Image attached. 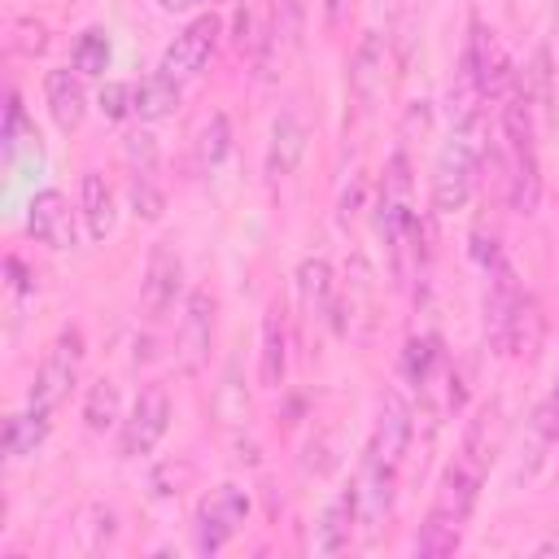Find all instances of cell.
I'll return each mask as SVG.
<instances>
[{
	"mask_svg": "<svg viewBox=\"0 0 559 559\" xmlns=\"http://www.w3.org/2000/svg\"><path fill=\"white\" fill-rule=\"evenodd\" d=\"M485 328H489V345L498 354L511 358H528L542 341V319H537V301L515 284V271L507 262H498L489 271V297H485Z\"/></svg>",
	"mask_w": 559,
	"mask_h": 559,
	"instance_id": "1",
	"label": "cell"
},
{
	"mask_svg": "<svg viewBox=\"0 0 559 559\" xmlns=\"http://www.w3.org/2000/svg\"><path fill=\"white\" fill-rule=\"evenodd\" d=\"M480 162H485V122H480V114L454 118L450 144L441 148L437 170H432V210H441V214L463 210L467 197H472V179H476Z\"/></svg>",
	"mask_w": 559,
	"mask_h": 559,
	"instance_id": "2",
	"label": "cell"
},
{
	"mask_svg": "<svg viewBox=\"0 0 559 559\" xmlns=\"http://www.w3.org/2000/svg\"><path fill=\"white\" fill-rule=\"evenodd\" d=\"M79 367H83V332H79V328H66V332L48 345V354H44V362H39V371H35L31 406L52 411V406L70 393V384L79 380Z\"/></svg>",
	"mask_w": 559,
	"mask_h": 559,
	"instance_id": "3",
	"label": "cell"
},
{
	"mask_svg": "<svg viewBox=\"0 0 559 559\" xmlns=\"http://www.w3.org/2000/svg\"><path fill=\"white\" fill-rule=\"evenodd\" d=\"M166 428H170V393H166L162 384H148V389L135 397L131 415L122 419L118 445H122L127 459H140V454H148V450L166 437Z\"/></svg>",
	"mask_w": 559,
	"mask_h": 559,
	"instance_id": "4",
	"label": "cell"
},
{
	"mask_svg": "<svg viewBox=\"0 0 559 559\" xmlns=\"http://www.w3.org/2000/svg\"><path fill=\"white\" fill-rule=\"evenodd\" d=\"M463 70L476 79V87L485 92V100H489V96L502 100V92L515 83V70H511V61H507L498 35H493L485 22H472V39H467V48H463Z\"/></svg>",
	"mask_w": 559,
	"mask_h": 559,
	"instance_id": "5",
	"label": "cell"
},
{
	"mask_svg": "<svg viewBox=\"0 0 559 559\" xmlns=\"http://www.w3.org/2000/svg\"><path fill=\"white\" fill-rule=\"evenodd\" d=\"M411 406H406V397L402 393H384V402H380V419H376V437H371V445H367V463H376V467H384V472H393L397 476V467H402V459H406V445H411Z\"/></svg>",
	"mask_w": 559,
	"mask_h": 559,
	"instance_id": "6",
	"label": "cell"
},
{
	"mask_svg": "<svg viewBox=\"0 0 559 559\" xmlns=\"http://www.w3.org/2000/svg\"><path fill=\"white\" fill-rule=\"evenodd\" d=\"M245 511H249V498H245L236 485H218V489L197 507V550H201V555L223 550V542L236 533V524L245 520Z\"/></svg>",
	"mask_w": 559,
	"mask_h": 559,
	"instance_id": "7",
	"label": "cell"
},
{
	"mask_svg": "<svg viewBox=\"0 0 559 559\" xmlns=\"http://www.w3.org/2000/svg\"><path fill=\"white\" fill-rule=\"evenodd\" d=\"M218 17L214 13H201L197 22H188L179 35H175V44L166 48V57H162V74H170V79H192V74H201L205 70V61H210V52H214V44H218Z\"/></svg>",
	"mask_w": 559,
	"mask_h": 559,
	"instance_id": "8",
	"label": "cell"
},
{
	"mask_svg": "<svg viewBox=\"0 0 559 559\" xmlns=\"http://www.w3.org/2000/svg\"><path fill=\"white\" fill-rule=\"evenodd\" d=\"M411 227H415V214H411V166H406V153H393L389 170H384V183H380V231L397 249Z\"/></svg>",
	"mask_w": 559,
	"mask_h": 559,
	"instance_id": "9",
	"label": "cell"
},
{
	"mask_svg": "<svg viewBox=\"0 0 559 559\" xmlns=\"http://www.w3.org/2000/svg\"><path fill=\"white\" fill-rule=\"evenodd\" d=\"M183 293V262L170 245H153L148 253V266H144V284H140V301H144V314L148 319H162L166 310H175Z\"/></svg>",
	"mask_w": 559,
	"mask_h": 559,
	"instance_id": "10",
	"label": "cell"
},
{
	"mask_svg": "<svg viewBox=\"0 0 559 559\" xmlns=\"http://www.w3.org/2000/svg\"><path fill=\"white\" fill-rule=\"evenodd\" d=\"M210 341H214V297L205 288H192L183 301V319H179V362L188 376L205 367Z\"/></svg>",
	"mask_w": 559,
	"mask_h": 559,
	"instance_id": "11",
	"label": "cell"
},
{
	"mask_svg": "<svg viewBox=\"0 0 559 559\" xmlns=\"http://www.w3.org/2000/svg\"><path fill=\"white\" fill-rule=\"evenodd\" d=\"M384 83H389V48H384V35L367 31L349 61V92L358 109H371L384 96Z\"/></svg>",
	"mask_w": 559,
	"mask_h": 559,
	"instance_id": "12",
	"label": "cell"
},
{
	"mask_svg": "<svg viewBox=\"0 0 559 559\" xmlns=\"http://www.w3.org/2000/svg\"><path fill=\"white\" fill-rule=\"evenodd\" d=\"M26 231L48 249H74V214L57 188H44L26 205Z\"/></svg>",
	"mask_w": 559,
	"mask_h": 559,
	"instance_id": "13",
	"label": "cell"
},
{
	"mask_svg": "<svg viewBox=\"0 0 559 559\" xmlns=\"http://www.w3.org/2000/svg\"><path fill=\"white\" fill-rule=\"evenodd\" d=\"M306 140H310V127L297 109H284L275 122H271V140H266V175L271 179H284L301 166L306 157Z\"/></svg>",
	"mask_w": 559,
	"mask_h": 559,
	"instance_id": "14",
	"label": "cell"
},
{
	"mask_svg": "<svg viewBox=\"0 0 559 559\" xmlns=\"http://www.w3.org/2000/svg\"><path fill=\"white\" fill-rule=\"evenodd\" d=\"M476 489H480V472L472 467V463H450L445 467V476H441V485H437V498H432V511L428 515H437V520H450V524H467V515H472V507H476Z\"/></svg>",
	"mask_w": 559,
	"mask_h": 559,
	"instance_id": "15",
	"label": "cell"
},
{
	"mask_svg": "<svg viewBox=\"0 0 559 559\" xmlns=\"http://www.w3.org/2000/svg\"><path fill=\"white\" fill-rule=\"evenodd\" d=\"M44 100H48V114L61 131H74L87 114V92H83V79L79 70H48L44 74Z\"/></svg>",
	"mask_w": 559,
	"mask_h": 559,
	"instance_id": "16",
	"label": "cell"
},
{
	"mask_svg": "<svg viewBox=\"0 0 559 559\" xmlns=\"http://www.w3.org/2000/svg\"><path fill=\"white\" fill-rule=\"evenodd\" d=\"M502 432H507V424H502V406H498V402H489V406L472 419V428H467L463 463H472L476 472H485V467L498 459V450H502Z\"/></svg>",
	"mask_w": 559,
	"mask_h": 559,
	"instance_id": "17",
	"label": "cell"
},
{
	"mask_svg": "<svg viewBox=\"0 0 559 559\" xmlns=\"http://www.w3.org/2000/svg\"><path fill=\"white\" fill-rule=\"evenodd\" d=\"M354 520H358V489L349 485L341 498L328 502L323 520H319V537H314V550L319 555H341L354 537Z\"/></svg>",
	"mask_w": 559,
	"mask_h": 559,
	"instance_id": "18",
	"label": "cell"
},
{
	"mask_svg": "<svg viewBox=\"0 0 559 559\" xmlns=\"http://www.w3.org/2000/svg\"><path fill=\"white\" fill-rule=\"evenodd\" d=\"M79 197H83L87 236H92V240H105V236L114 231V192H109V183H105L96 170H87L83 183H79Z\"/></svg>",
	"mask_w": 559,
	"mask_h": 559,
	"instance_id": "19",
	"label": "cell"
},
{
	"mask_svg": "<svg viewBox=\"0 0 559 559\" xmlns=\"http://www.w3.org/2000/svg\"><path fill=\"white\" fill-rule=\"evenodd\" d=\"M284 367H288L284 319H280V310L271 306L266 319H262V362H258V380H262L266 389H280V384H284Z\"/></svg>",
	"mask_w": 559,
	"mask_h": 559,
	"instance_id": "20",
	"label": "cell"
},
{
	"mask_svg": "<svg viewBox=\"0 0 559 559\" xmlns=\"http://www.w3.org/2000/svg\"><path fill=\"white\" fill-rule=\"evenodd\" d=\"M175 105H179V79H170V74H162V70L148 74V79L135 87V114H140L144 122L170 118Z\"/></svg>",
	"mask_w": 559,
	"mask_h": 559,
	"instance_id": "21",
	"label": "cell"
},
{
	"mask_svg": "<svg viewBox=\"0 0 559 559\" xmlns=\"http://www.w3.org/2000/svg\"><path fill=\"white\" fill-rule=\"evenodd\" d=\"M210 411H214V419H218L223 428H240V424L249 419V393H245V384H240L236 362H227V371H223V380H218V389H214V397H210Z\"/></svg>",
	"mask_w": 559,
	"mask_h": 559,
	"instance_id": "22",
	"label": "cell"
},
{
	"mask_svg": "<svg viewBox=\"0 0 559 559\" xmlns=\"http://www.w3.org/2000/svg\"><path fill=\"white\" fill-rule=\"evenodd\" d=\"M44 437H48V411H44V406H31V411L4 419V454H9V459L31 454Z\"/></svg>",
	"mask_w": 559,
	"mask_h": 559,
	"instance_id": "23",
	"label": "cell"
},
{
	"mask_svg": "<svg viewBox=\"0 0 559 559\" xmlns=\"http://www.w3.org/2000/svg\"><path fill=\"white\" fill-rule=\"evenodd\" d=\"M297 293H301V306L310 314H323L332 301V266L323 258H306L297 266Z\"/></svg>",
	"mask_w": 559,
	"mask_h": 559,
	"instance_id": "24",
	"label": "cell"
},
{
	"mask_svg": "<svg viewBox=\"0 0 559 559\" xmlns=\"http://www.w3.org/2000/svg\"><path fill=\"white\" fill-rule=\"evenodd\" d=\"M459 542H463V528H459V524L428 515L424 528L415 533V555H424V559H441V555H454Z\"/></svg>",
	"mask_w": 559,
	"mask_h": 559,
	"instance_id": "25",
	"label": "cell"
},
{
	"mask_svg": "<svg viewBox=\"0 0 559 559\" xmlns=\"http://www.w3.org/2000/svg\"><path fill=\"white\" fill-rule=\"evenodd\" d=\"M437 358H441V341L437 336H411L406 341V354H402V376L411 384H428Z\"/></svg>",
	"mask_w": 559,
	"mask_h": 559,
	"instance_id": "26",
	"label": "cell"
},
{
	"mask_svg": "<svg viewBox=\"0 0 559 559\" xmlns=\"http://www.w3.org/2000/svg\"><path fill=\"white\" fill-rule=\"evenodd\" d=\"M83 419L92 432H105L118 424V384L114 380H96L87 389V402H83Z\"/></svg>",
	"mask_w": 559,
	"mask_h": 559,
	"instance_id": "27",
	"label": "cell"
},
{
	"mask_svg": "<svg viewBox=\"0 0 559 559\" xmlns=\"http://www.w3.org/2000/svg\"><path fill=\"white\" fill-rule=\"evenodd\" d=\"M524 92L537 109V118H550V105H555V87H550V52L537 48L533 52V66L524 70Z\"/></svg>",
	"mask_w": 559,
	"mask_h": 559,
	"instance_id": "28",
	"label": "cell"
},
{
	"mask_svg": "<svg viewBox=\"0 0 559 559\" xmlns=\"http://www.w3.org/2000/svg\"><path fill=\"white\" fill-rule=\"evenodd\" d=\"M74 70L79 74H105L109 70V35L100 26H87L74 44Z\"/></svg>",
	"mask_w": 559,
	"mask_h": 559,
	"instance_id": "29",
	"label": "cell"
},
{
	"mask_svg": "<svg viewBox=\"0 0 559 559\" xmlns=\"http://www.w3.org/2000/svg\"><path fill=\"white\" fill-rule=\"evenodd\" d=\"M227 144H231V122H227V114H210L205 127H201V135H197V162H201V166H218L223 153H227Z\"/></svg>",
	"mask_w": 559,
	"mask_h": 559,
	"instance_id": "30",
	"label": "cell"
},
{
	"mask_svg": "<svg viewBox=\"0 0 559 559\" xmlns=\"http://www.w3.org/2000/svg\"><path fill=\"white\" fill-rule=\"evenodd\" d=\"M131 205H135V214L140 218H162V210H166V197H162V188L153 183V170H135L131 175Z\"/></svg>",
	"mask_w": 559,
	"mask_h": 559,
	"instance_id": "31",
	"label": "cell"
},
{
	"mask_svg": "<svg viewBox=\"0 0 559 559\" xmlns=\"http://www.w3.org/2000/svg\"><path fill=\"white\" fill-rule=\"evenodd\" d=\"M100 114L105 118H127V114H135V87H127V83H105L100 87Z\"/></svg>",
	"mask_w": 559,
	"mask_h": 559,
	"instance_id": "32",
	"label": "cell"
},
{
	"mask_svg": "<svg viewBox=\"0 0 559 559\" xmlns=\"http://www.w3.org/2000/svg\"><path fill=\"white\" fill-rule=\"evenodd\" d=\"M533 428H537L542 441H559V380H555V389L537 402V411H533Z\"/></svg>",
	"mask_w": 559,
	"mask_h": 559,
	"instance_id": "33",
	"label": "cell"
},
{
	"mask_svg": "<svg viewBox=\"0 0 559 559\" xmlns=\"http://www.w3.org/2000/svg\"><path fill=\"white\" fill-rule=\"evenodd\" d=\"M22 131H26V114H22V100H17V92H9V109H4V157H17V148H22Z\"/></svg>",
	"mask_w": 559,
	"mask_h": 559,
	"instance_id": "34",
	"label": "cell"
},
{
	"mask_svg": "<svg viewBox=\"0 0 559 559\" xmlns=\"http://www.w3.org/2000/svg\"><path fill=\"white\" fill-rule=\"evenodd\" d=\"M153 157H157L153 135H148V131H131V135H127V162H131L135 170H153Z\"/></svg>",
	"mask_w": 559,
	"mask_h": 559,
	"instance_id": "35",
	"label": "cell"
},
{
	"mask_svg": "<svg viewBox=\"0 0 559 559\" xmlns=\"http://www.w3.org/2000/svg\"><path fill=\"white\" fill-rule=\"evenodd\" d=\"M17 31H22V39H17L22 52H39V48H44V26H39V22H35V26H31V22H17Z\"/></svg>",
	"mask_w": 559,
	"mask_h": 559,
	"instance_id": "36",
	"label": "cell"
},
{
	"mask_svg": "<svg viewBox=\"0 0 559 559\" xmlns=\"http://www.w3.org/2000/svg\"><path fill=\"white\" fill-rule=\"evenodd\" d=\"M9 275H13V288H22V293H26V288H35V284H31V275L22 271V262H17V258H9Z\"/></svg>",
	"mask_w": 559,
	"mask_h": 559,
	"instance_id": "37",
	"label": "cell"
},
{
	"mask_svg": "<svg viewBox=\"0 0 559 559\" xmlns=\"http://www.w3.org/2000/svg\"><path fill=\"white\" fill-rule=\"evenodd\" d=\"M323 9H328V22L336 26V22L345 17V9H349V0H323Z\"/></svg>",
	"mask_w": 559,
	"mask_h": 559,
	"instance_id": "38",
	"label": "cell"
},
{
	"mask_svg": "<svg viewBox=\"0 0 559 559\" xmlns=\"http://www.w3.org/2000/svg\"><path fill=\"white\" fill-rule=\"evenodd\" d=\"M162 4H166V9H183V4H192V0H162ZM210 4H214V0H210Z\"/></svg>",
	"mask_w": 559,
	"mask_h": 559,
	"instance_id": "39",
	"label": "cell"
}]
</instances>
